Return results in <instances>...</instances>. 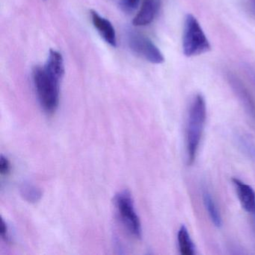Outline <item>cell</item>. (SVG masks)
Returning a JSON list of instances; mask_svg holds the SVG:
<instances>
[{
    "label": "cell",
    "mask_w": 255,
    "mask_h": 255,
    "mask_svg": "<svg viewBox=\"0 0 255 255\" xmlns=\"http://www.w3.org/2000/svg\"><path fill=\"white\" fill-rule=\"evenodd\" d=\"M44 67L48 72L60 80H62L65 74L63 57L62 54L56 50H50L48 59Z\"/></svg>",
    "instance_id": "cell-11"
},
{
    "label": "cell",
    "mask_w": 255,
    "mask_h": 255,
    "mask_svg": "<svg viewBox=\"0 0 255 255\" xmlns=\"http://www.w3.org/2000/svg\"><path fill=\"white\" fill-rule=\"evenodd\" d=\"M249 8L255 13V0H249Z\"/></svg>",
    "instance_id": "cell-18"
},
{
    "label": "cell",
    "mask_w": 255,
    "mask_h": 255,
    "mask_svg": "<svg viewBox=\"0 0 255 255\" xmlns=\"http://www.w3.org/2000/svg\"><path fill=\"white\" fill-rule=\"evenodd\" d=\"M139 2L140 0H122L121 2V6L124 11L130 12L137 8Z\"/></svg>",
    "instance_id": "cell-16"
},
{
    "label": "cell",
    "mask_w": 255,
    "mask_h": 255,
    "mask_svg": "<svg viewBox=\"0 0 255 255\" xmlns=\"http://www.w3.org/2000/svg\"><path fill=\"white\" fill-rule=\"evenodd\" d=\"M115 207L118 217L125 229L134 238L139 240L142 236L141 222L135 212L130 192L122 191L115 196Z\"/></svg>",
    "instance_id": "cell-4"
},
{
    "label": "cell",
    "mask_w": 255,
    "mask_h": 255,
    "mask_svg": "<svg viewBox=\"0 0 255 255\" xmlns=\"http://www.w3.org/2000/svg\"><path fill=\"white\" fill-rule=\"evenodd\" d=\"M207 119V106L201 94L194 96L188 111L186 127V152L188 165L194 163L201 144Z\"/></svg>",
    "instance_id": "cell-1"
},
{
    "label": "cell",
    "mask_w": 255,
    "mask_h": 255,
    "mask_svg": "<svg viewBox=\"0 0 255 255\" xmlns=\"http://www.w3.org/2000/svg\"><path fill=\"white\" fill-rule=\"evenodd\" d=\"M11 162L8 158L2 155L0 159V174L2 176L8 175L11 173Z\"/></svg>",
    "instance_id": "cell-15"
},
{
    "label": "cell",
    "mask_w": 255,
    "mask_h": 255,
    "mask_svg": "<svg viewBox=\"0 0 255 255\" xmlns=\"http://www.w3.org/2000/svg\"><path fill=\"white\" fill-rule=\"evenodd\" d=\"M128 45L134 53L150 63L162 64L165 61V58L159 49L152 42L151 40L142 34L129 32L128 35Z\"/></svg>",
    "instance_id": "cell-5"
},
{
    "label": "cell",
    "mask_w": 255,
    "mask_h": 255,
    "mask_svg": "<svg viewBox=\"0 0 255 255\" xmlns=\"http://www.w3.org/2000/svg\"><path fill=\"white\" fill-rule=\"evenodd\" d=\"M20 195L27 202L35 204L42 197V192L39 188L29 183H24L20 186Z\"/></svg>",
    "instance_id": "cell-13"
},
{
    "label": "cell",
    "mask_w": 255,
    "mask_h": 255,
    "mask_svg": "<svg viewBox=\"0 0 255 255\" xmlns=\"http://www.w3.org/2000/svg\"><path fill=\"white\" fill-rule=\"evenodd\" d=\"M34 86L40 105L47 114L56 113L60 96V79L55 77L44 67H35L32 72Z\"/></svg>",
    "instance_id": "cell-2"
},
{
    "label": "cell",
    "mask_w": 255,
    "mask_h": 255,
    "mask_svg": "<svg viewBox=\"0 0 255 255\" xmlns=\"http://www.w3.org/2000/svg\"><path fill=\"white\" fill-rule=\"evenodd\" d=\"M202 198L204 207L207 210V214L212 223L216 228H220L222 226V218L214 198L212 196V194L207 189H203Z\"/></svg>",
    "instance_id": "cell-10"
},
{
    "label": "cell",
    "mask_w": 255,
    "mask_h": 255,
    "mask_svg": "<svg viewBox=\"0 0 255 255\" xmlns=\"http://www.w3.org/2000/svg\"><path fill=\"white\" fill-rule=\"evenodd\" d=\"M211 50L202 27L195 17L187 14L184 21L183 34V51L186 57L204 54Z\"/></svg>",
    "instance_id": "cell-3"
},
{
    "label": "cell",
    "mask_w": 255,
    "mask_h": 255,
    "mask_svg": "<svg viewBox=\"0 0 255 255\" xmlns=\"http://www.w3.org/2000/svg\"><path fill=\"white\" fill-rule=\"evenodd\" d=\"M91 17L94 26L104 41L112 47H116L117 46L116 30L110 20L104 18L94 10L91 11Z\"/></svg>",
    "instance_id": "cell-8"
},
{
    "label": "cell",
    "mask_w": 255,
    "mask_h": 255,
    "mask_svg": "<svg viewBox=\"0 0 255 255\" xmlns=\"http://www.w3.org/2000/svg\"><path fill=\"white\" fill-rule=\"evenodd\" d=\"M0 234H1V237H2L5 241L9 242L10 237L9 234H8V225H7L6 222H5L3 219H2V222H1Z\"/></svg>",
    "instance_id": "cell-17"
},
{
    "label": "cell",
    "mask_w": 255,
    "mask_h": 255,
    "mask_svg": "<svg viewBox=\"0 0 255 255\" xmlns=\"http://www.w3.org/2000/svg\"><path fill=\"white\" fill-rule=\"evenodd\" d=\"M232 183L242 207L252 216L255 226V191L252 186L237 177L232 178Z\"/></svg>",
    "instance_id": "cell-7"
},
{
    "label": "cell",
    "mask_w": 255,
    "mask_h": 255,
    "mask_svg": "<svg viewBox=\"0 0 255 255\" xmlns=\"http://www.w3.org/2000/svg\"><path fill=\"white\" fill-rule=\"evenodd\" d=\"M228 81L242 105L247 112L251 119L255 122V98L246 85L240 77L234 74H229Z\"/></svg>",
    "instance_id": "cell-6"
},
{
    "label": "cell",
    "mask_w": 255,
    "mask_h": 255,
    "mask_svg": "<svg viewBox=\"0 0 255 255\" xmlns=\"http://www.w3.org/2000/svg\"><path fill=\"white\" fill-rule=\"evenodd\" d=\"M160 7L159 0H144L138 14L132 20L135 26H145L154 20Z\"/></svg>",
    "instance_id": "cell-9"
},
{
    "label": "cell",
    "mask_w": 255,
    "mask_h": 255,
    "mask_svg": "<svg viewBox=\"0 0 255 255\" xmlns=\"http://www.w3.org/2000/svg\"><path fill=\"white\" fill-rule=\"evenodd\" d=\"M237 141L240 147L243 149L246 154L255 162V145L254 143L249 139V138L243 135H239L237 136Z\"/></svg>",
    "instance_id": "cell-14"
},
{
    "label": "cell",
    "mask_w": 255,
    "mask_h": 255,
    "mask_svg": "<svg viewBox=\"0 0 255 255\" xmlns=\"http://www.w3.org/2000/svg\"><path fill=\"white\" fill-rule=\"evenodd\" d=\"M177 243L179 251L182 255H195V245L191 239L187 228L185 225H181L177 233Z\"/></svg>",
    "instance_id": "cell-12"
}]
</instances>
